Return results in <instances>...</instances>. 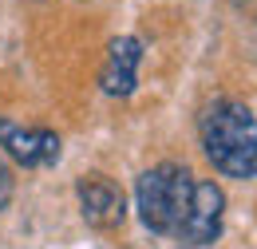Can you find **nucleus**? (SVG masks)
<instances>
[{
    "instance_id": "obj_1",
    "label": "nucleus",
    "mask_w": 257,
    "mask_h": 249,
    "mask_svg": "<svg viewBox=\"0 0 257 249\" xmlns=\"http://www.w3.org/2000/svg\"><path fill=\"white\" fill-rule=\"evenodd\" d=\"M202 147L225 178H257V115L245 103H210L202 115Z\"/></svg>"
},
{
    "instance_id": "obj_2",
    "label": "nucleus",
    "mask_w": 257,
    "mask_h": 249,
    "mask_svg": "<svg viewBox=\"0 0 257 249\" xmlns=\"http://www.w3.org/2000/svg\"><path fill=\"white\" fill-rule=\"evenodd\" d=\"M194 178L186 166L178 162H159L151 166L139 186H135V202H139V218L151 233H162V237H178L182 229V218H186V206H190L194 194Z\"/></svg>"
},
{
    "instance_id": "obj_3",
    "label": "nucleus",
    "mask_w": 257,
    "mask_h": 249,
    "mask_svg": "<svg viewBox=\"0 0 257 249\" xmlns=\"http://www.w3.org/2000/svg\"><path fill=\"white\" fill-rule=\"evenodd\" d=\"M222 218H225V194L214 182H194L190 206L178 229V241L190 249H206L222 237Z\"/></svg>"
},
{
    "instance_id": "obj_4",
    "label": "nucleus",
    "mask_w": 257,
    "mask_h": 249,
    "mask_svg": "<svg viewBox=\"0 0 257 249\" xmlns=\"http://www.w3.org/2000/svg\"><path fill=\"white\" fill-rule=\"evenodd\" d=\"M0 147L4 155L28 170H40V166H56L60 162V135L48 131V127H20L12 119L0 115Z\"/></svg>"
},
{
    "instance_id": "obj_5",
    "label": "nucleus",
    "mask_w": 257,
    "mask_h": 249,
    "mask_svg": "<svg viewBox=\"0 0 257 249\" xmlns=\"http://www.w3.org/2000/svg\"><path fill=\"white\" fill-rule=\"evenodd\" d=\"M75 194H79L83 221L95 225V229H111V225H119L123 214H127L123 190H119V182H111L107 174H83L79 186H75Z\"/></svg>"
},
{
    "instance_id": "obj_6",
    "label": "nucleus",
    "mask_w": 257,
    "mask_h": 249,
    "mask_svg": "<svg viewBox=\"0 0 257 249\" xmlns=\"http://www.w3.org/2000/svg\"><path fill=\"white\" fill-rule=\"evenodd\" d=\"M139 63H143V40H139V36H119V40H111L107 60H103V71H99L103 91L115 95V99L131 95L135 83H139Z\"/></svg>"
},
{
    "instance_id": "obj_7",
    "label": "nucleus",
    "mask_w": 257,
    "mask_h": 249,
    "mask_svg": "<svg viewBox=\"0 0 257 249\" xmlns=\"http://www.w3.org/2000/svg\"><path fill=\"white\" fill-rule=\"evenodd\" d=\"M12 190H16V178H12V170L0 162V210L12 202Z\"/></svg>"
}]
</instances>
